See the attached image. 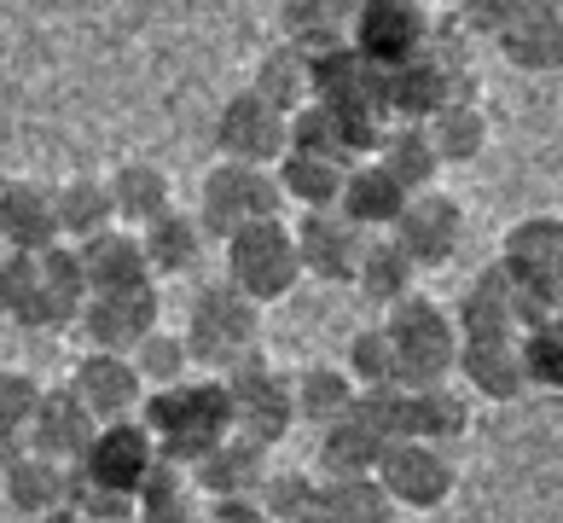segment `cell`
I'll return each instance as SVG.
<instances>
[{
    "mask_svg": "<svg viewBox=\"0 0 563 523\" xmlns=\"http://www.w3.org/2000/svg\"><path fill=\"white\" fill-rule=\"evenodd\" d=\"M499 53H506L517 70H563V7L517 0L511 24L499 35Z\"/></svg>",
    "mask_w": 563,
    "mask_h": 523,
    "instance_id": "19",
    "label": "cell"
},
{
    "mask_svg": "<svg viewBox=\"0 0 563 523\" xmlns=\"http://www.w3.org/2000/svg\"><path fill=\"white\" fill-rule=\"evenodd\" d=\"M343 163H325V157H302V152H285L279 157V198H297L302 204V216H314V209H338L343 198Z\"/></svg>",
    "mask_w": 563,
    "mask_h": 523,
    "instance_id": "35",
    "label": "cell"
},
{
    "mask_svg": "<svg viewBox=\"0 0 563 523\" xmlns=\"http://www.w3.org/2000/svg\"><path fill=\"white\" fill-rule=\"evenodd\" d=\"M349 379L354 390H395L401 384V372H395V349H389V331L384 326H366V331H354V344H349Z\"/></svg>",
    "mask_w": 563,
    "mask_h": 523,
    "instance_id": "41",
    "label": "cell"
},
{
    "mask_svg": "<svg viewBox=\"0 0 563 523\" xmlns=\"http://www.w3.org/2000/svg\"><path fill=\"white\" fill-rule=\"evenodd\" d=\"M0 244H7V257H41V250L58 244L53 186H41V181L0 186Z\"/></svg>",
    "mask_w": 563,
    "mask_h": 523,
    "instance_id": "17",
    "label": "cell"
},
{
    "mask_svg": "<svg viewBox=\"0 0 563 523\" xmlns=\"http://www.w3.org/2000/svg\"><path fill=\"white\" fill-rule=\"evenodd\" d=\"M93 436H99V418L76 402L70 384L41 390V407H35V425H30V454L58 459V466H76Z\"/></svg>",
    "mask_w": 563,
    "mask_h": 523,
    "instance_id": "16",
    "label": "cell"
},
{
    "mask_svg": "<svg viewBox=\"0 0 563 523\" xmlns=\"http://www.w3.org/2000/svg\"><path fill=\"white\" fill-rule=\"evenodd\" d=\"M389 239L412 257V268H448L459 257V244H465V209H459V198L448 193H412L407 209H401V221L389 227Z\"/></svg>",
    "mask_w": 563,
    "mask_h": 523,
    "instance_id": "12",
    "label": "cell"
},
{
    "mask_svg": "<svg viewBox=\"0 0 563 523\" xmlns=\"http://www.w3.org/2000/svg\"><path fill=\"white\" fill-rule=\"evenodd\" d=\"M372 483L395 500V512H401V506H407V512H435V506H448V500H453L459 466H453L448 448H430V443H412V436H401V443L384 448L378 471H372Z\"/></svg>",
    "mask_w": 563,
    "mask_h": 523,
    "instance_id": "9",
    "label": "cell"
},
{
    "mask_svg": "<svg viewBox=\"0 0 563 523\" xmlns=\"http://www.w3.org/2000/svg\"><path fill=\"white\" fill-rule=\"evenodd\" d=\"M53 216H58V239L70 244H88L99 233H111L117 209H111V186L93 181V175H70L53 186Z\"/></svg>",
    "mask_w": 563,
    "mask_h": 523,
    "instance_id": "27",
    "label": "cell"
},
{
    "mask_svg": "<svg viewBox=\"0 0 563 523\" xmlns=\"http://www.w3.org/2000/svg\"><path fill=\"white\" fill-rule=\"evenodd\" d=\"M88 308V280H81L76 244H53L41 257H7L0 262V314L30 331L76 326Z\"/></svg>",
    "mask_w": 563,
    "mask_h": 523,
    "instance_id": "1",
    "label": "cell"
},
{
    "mask_svg": "<svg viewBox=\"0 0 563 523\" xmlns=\"http://www.w3.org/2000/svg\"><path fill=\"white\" fill-rule=\"evenodd\" d=\"M157 314H163V297L157 285H140V291H106V297H88L81 308V331L99 355H134L145 338L157 331Z\"/></svg>",
    "mask_w": 563,
    "mask_h": 523,
    "instance_id": "13",
    "label": "cell"
},
{
    "mask_svg": "<svg viewBox=\"0 0 563 523\" xmlns=\"http://www.w3.org/2000/svg\"><path fill=\"white\" fill-rule=\"evenodd\" d=\"M384 448H389V436H378L361 413H349L331 431H320V466H325V477H372V471H378V459H384Z\"/></svg>",
    "mask_w": 563,
    "mask_h": 523,
    "instance_id": "32",
    "label": "cell"
},
{
    "mask_svg": "<svg viewBox=\"0 0 563 523\" xmlns=\"http://www.w3.org/2000/svg\"><path fill=\"white\" fill-rule=\"evenodd\" d=\"M290 384H297V418H302V425H314V431H331L338 418L354 413V402H361L354 379H349L343 367H331V361L302 367Z\"/></svg>",
    "mask_w": 563,
    "mask_h": 523,
    "instance_id": "28",
    "label": "cell"
},
{
    "mask_svg": "<svg viewBox=\"0 0 563 523\" xmlns=\"http://www.w3.org/2000/svg\"><path fill=\"white\" fill-rule=\"evenodd\" d=\"M511 12H517V0H471V7H459V24H465L471 35H506L511 24Z\"/></svg>",
    "mask_w": 563,
    "mask_h": 523,
    "instance_id": "43",
    "label": "cell"
},
{
    "mask_svg": "<svg viewBox=\"0 0 563 523\" xmlns=\"http://www.w3.org/2000/svg\"><path fill=\"white\" fill-rule=\"evenodd\" d=\"M517 349H523V379H529V384L563 390V314H552V320H534L523 338H517Z\"/></svg>",
    "mask_w": 563,
    "mask_h": 523,
    "instance_id": "42",
    "label": "cell"
},
{
    "mask_svg": "<svg viewBox=\"0 0 563 523\" xmlns=\"http://www.w3.org/2000/svg\"><path fill=\"white\" fill-rule=\"evenodd\" d=\"M471 431V395L453 384H430V390H407V425L401 436L430 448H448Z\"/></svg>",
    "mask_w": 563,
    "mask_h": 523,
    "instance_id": "24",
    "label": "cell"
},
{
    "mask_svg": "<svg viewBox=\"0 0 563 523\" xmlns=\"http://www.w3.org/2000/svg\"><path fill=\"white\" fill-rule=\"evenodd\" d=\"M297 280H302V257H297V233L285 221H256L227 239V285L244 291L256 308L290 297Z\"/></svg>",
    "mask_w": 563,
    "mask_h": 523,
    "instance_id": "5",
    "label": "cell"
},
{
    "mask_svg": "<svg viewBox=\"0 0 563 523\" xmlns=\"http://www.w3.org/2000/svg\"><path fill=\"white\" fill-rule=\"evenodd\" d=\"M203 244H210V233L198 227L192 209H163L152 227H140V250L152 274H192L203 262Z\"/></svg>",
    "mask_w": 563,
    "mask_h": 523,
    "instance_id": "26",
    "label": "cell"
},
{
    "mask_svg": "<svg viewBox=\"0 0 563 523\" xmlns=\"http://www.w3.org/2000/svg\"><path fill=\"white\" fill-rule=\"evenodd\" d=\"M227 402H233V431L256 448H274L297 425V384L285 379L279 367H267L262 355L244 361L239 372H227Z\"/></svg>",
    "mask_w": 563,
    "mask_h": 523,
    "instance_id": "8",
    "label": "cell"
},
{
    "mask_svg": "<svg viewBox=\"0 0 563 523\" xmlns=\"http://www.w3.org/2000/svg\"><path fill=\"white\" fill-rule=\"evenodd\" d=\"M70 390L76 402L88 407L99 425H122V418H134V407H145V384L129 355H99L88 349L70 372Z\"/></svg>",
    "mask_w": 563,
    "mask_h": 523,
    "instance_id": "15",
    "label": "cell"
},
{
    "mask_svg": "<svg viewBox=\"0 0 563 523\" xmlns=\"http://www.w3.org/2000/svg\"><path fill=\"white\" fill-rule=\"evenodd\" d=\"M372 163H378L401 193H430L435 175H442V157H435V145H430L424 129H389Z\"/></svg>",
    "mask_w": 563,
    "mask_h": 523,
    "instance_id": "34",
    "label": "cell"
},
{
    "mask_svg": "<svg viewBox=\"0 0 563 523\" xmlns=\"http://www.w3.org/2000/svg\"><path fill=\"white\" fill-rule=\"evenodd\" d=\"M290 152L325 157V163H343V170H354V163H349V145H343V122H338V111H325V105H302V111L290 117Z\"/></svg>",
    "mask_w": 563,
    "mask_h": 523,
    "instance_id": "40",
    "label": "cell"
},
{
    "mask_svg": "<svg viewBox=\"0 0 563 523\" xmlns=\"http://www.w3.org/2000/svg\"><path fill=\"white\" fill-rule=\"evenodd\" d=\"M430 41H435V24H430V7H419V0H366V7H354V41L349 47L378 76L424 58Z\"/></svg>",
    "mask_w": 563,
    "mask_h": 523,
    "instance_id": "7",
    "label": "cell"
},
{
    "mask_svg": "<svg viewBox=\"0 0 563 523\" xmlns=\"http://www.w3.org/2000/svg\"><path fill=\"white\" fill-rule=\"evenodd\" d=\"M186 355H192L198 367L210 372H239L244 361H256V338H262V308L244 297V291H233L227 280L216 285H198L192 308H186Z\"/></svg>",
    "mask_w": 563,
    "mask_h": 523,
    "instance_id": "3",
    "label": "cell"
},
{
    "mask_svg": "<svg viewBox=\"0 0 563 523\" xmlns=\"http://www.w3.org/2000/svg\"><path fill=\"white\" fill-rule=\"evenodd\" d=\"M210 523H274V517L262 512L256 494H244V500H216V506H210Z\"/></svg>",
    "mask_w": 563,
    "mask_h": 523,
    "instance_id": "44",
    "label": "cell"
},
{
    "mask_svg": "<svg viewBox=\"0 0 563 523\" xmlns=\"http://www.w3.org/2000/svg\"><path fill=\"white\" fill-rule=\"evenodd\" d=\"M134 372H140V384H145V395H157V390H175V384H186V367H192V355H186V338H175V331H152L134 355Z\"/></svg>",
    "mask_w": 563,
    "mask_h": 523,
    "instance_id": "38",
    "label": "cell"
},
{
    "mask_svg": "<svg viewBox=\"0 0 563 523\" xmlns=\"http://www.w3.org/2000/svg\"><path fill=\"white\" fill-rule=\"evenodd\" d=\"M267 471H274V466H267V448L244 443V436L233 431L221 448L203 454L186 477H192V489H198V494H210V500H244V494H256V489H262V477H267Z\"/></svg>",
    "mask_w": 563,
    "mask_h": 523,
    "instance_id": "20",
    "label": "cell"
},
{
    "mask_svg": "<svg viewBox=\"0 0 563 523\" xmlns=\"http://www.w3.org/2000/svg\"><path fill=\"white\" fill-rule=\"evenodd\" d=\"M424 134H430V145H435V157L442 163H476L488 152V111L476 99H453L448 111H435L430 122H424Z\"/></svg>",
    "mask_w": 563,
    "mask_h": 523,
    "instance_id": "33",
    "label": "cell"
},
{
    "mask_svg": "<svg viewBox=\"0 0 563 523\" xmlns=\"http://www.w3.org/2000/svg\"><path fill=\"white\" fill-rule=\"evenodd\" d=\"M297 257H302V274H314V280H331V285H354V274H361V257H366V244L372 233H361L343 209H314V216H302L297 227Z\"/></svg>",
    "mask_w": 563,
    "mask_h": 523,
    "instance_id": "14",
    "label": "cell"
},
{
    "mask_svg": "<svg viewBox=\"0 0 563 523\" xmlns=\"http://www.w3.org/2000/svg\"><path fill=\"white\" fill-rule=\"evenodd\" d=\"M35 407H41V384L18 367H0V471H7L18 454H30Z\"/></svg>",
    "mask_w": 563,
    "mask_h": 523,
    "instance_id": "37",
    "label": "cell"
},
{
    "mask_svg": "<svg viewBox=\"0 0 563 523\" xmlns=\"http://www.w3.org/2000/svg\"><path fill=\"white\" fill-rule=\"evenodd\" d=\"M134 517L140 523H198L192 477H186L180 466H169V459H157L152 477H145L140 494H134Z\"/></svg>",
    "mask_w": 563,
    "mask_h": 523,
    "instance_id": "36",
    "label": "cell"
},
{
    "mask_svg": "<svg viewBox=\"0 0 563 523\" xmlns=\"http://www.w3.org/2000/svg\"><path fill=\"white\" fill-rule=\"evenodd\" d=\"M157 466V448H152V431L140 418H122V425H99V436L88 443V454L76 459V477L93 489H111V494H140V483L152 477Z\"/></svg>",
    "mask_w": 563,
    "mask_h": 523,
    "instance_id": "11",
    "label": "cell"
},
{
    "mask_svg": "<svg viewBox=\"0 0 563 523\" xmlns=\"http://www.w3.org/2000/svg\"><path fill=\"white\" fill-rule=\"evenodd\" d=\"M35 523H88L81 512H70V506H58V512H47V517H35Z\"/></svg>",
    "mask_w": 563,
    "mask_h": 523,
    "instance_id": "45",
    "label": "cell"
},
{
    "mask_svg": "<svg viewBox=\"0 0 563 523\" xmlns=\"http://www.w3.org/2000/svg\"><path fill=\"white\" fill-rule=\"evenodd\" d=\"M256 500H262V512L274 523H308V517H314V500H320V477H308V471H267Z\"/></svg>",
    "mask_w": 563,
    "mask_h": 523,
    "instance_id": "39",
    "label": "cell"
},
{
    "mask_svg": "<svg viewBox=\"0 0 563 523\" xmlns=\"http://www.w3.org/2000/svg\"><path fill=\"white\" fill-rule=\"evenodd\" d=\"M354 285H361L366 303L401 308L407 297H419V268H412V257H407L395 239H372L366 257H361V274H354Z\"/></svg>",
    "mask_w": 563,
    "mask_h": 523,
    "instance_id": "29",
    "label": "cell"
},
{
    "mask_svg": "<svg viewBox=\"0 0 563 523\" xmlns=\"http://www.w3.org/2000/svg\"><path fill=\"white\" fill-rule=\"evenodd\" d=\"M308 523H395V500L372 477H320V500Z\"/></svg>",
    "mask_w": 563,
    "mask_h": 523,
    "instance_id": "30",
    "label": "cell"
},
{
    "mask_svg": "<svg viewBox=\"0 0 563 523\" xmlns=\"http://www.w3.org/2000/svg\"><path fill=\"white\" fill-rule=\"evenodd\" d=\"M250 94L267 99V105H274V111H285V117H297L302 105H314V70H308V53H297L290 41H285V47H274V53H262Z\"/></svg>",
    "mask_w": 563,
    "mask_h": 523,
    "instance_id": "31",
    "label": "cell"
},
{
    "mask_svg": "<svg viewBox=\"0 0 563 523\" xmlns=\"http://www.w3.org/2000/svg\"><path fill=\"white\" fill-rule=\"evenodd\" d=\"M459 379H465L476 395H488V402H511V395H523V349L517 338H465L459 344Z\"/></svg>",
    "mask_w": 563,
    "mask_h": 523,
    "instance_id": "22",
    "label": "cell"
},
{
    "mask_svg": "<svg viewBox=\"0 0 563 523\" xmlns=\"http://www.w3.org/2000/svg\"><path fill=\"white\" fill-rule=\"evenodd\" d=\"M407 198L412 193H401L378 163H354V170L343 175V198H338V209L361 227V233H389L395 221H401V209H407Z\"/></svg>",
    "mask_w": 563,
    "mask_h": 523,
    "instance_id": "23",
    "label": "cell"
},
{
    "mask_svg": "<svg viewBox=\"0 0 563 523\" xmlns=\"http://www.w3.org/2000/svg\"><path fill=\"white\" fill-rule=\"evenodd\" d=\"M111 186V209L117 221L129 227H152L163 209H175V186H169V170H157L152 157H129L122 170L106 181Z\"/></svg>",
    "mask_w": 563,
    "mask_h": 523,
    "instance_id": "25",
    "label": "cell"
},
{
    "mask_svg": "<svg viewBox=\"0 0 563 523\" xmlns=\"http://www.w3.org/2000/svg\"><path fill=\"white\" fill-rule=\"evenodd\" d=\"M76 262H81V280H88V297L152 285V262H145V250H140V233H122V227L76 244Z\"/></svg>",
    "mask_w": 563,
    "mask_h": 523,
    "instance_id": "18",
    "label": "cell"
},
{
    "mask_svg": "<svg viewBox=\"0 0 563 523\" xmlns=\"http://www.w3.org/2000/svg\"><path fill=\"white\" fill-rule=\"evenodd\" d=\"M216 145H221V163H244V170H279V157L290 152V117L274 111L267 99L256 94H233L216 117Z\"/></svg>",
    "mask_w": 563,
    "mask_h": 523,
    "instance_id": "10",
    "label": "cell"
},
{
    "mask_svg": "<svg viewBox=\"0 0 563 523\" xmlns=\"http://www.w3.org/2000/svg\"><path fill=\"white\" fill-rule=\"evenodd\" d=\"M389 349H395V372H401V390H430L448 384L459 372V320L453 308H442L435 297H407L401 308H389Z\"/></svg>",
    "mask_w": 563,
    "mask_h": 523,
    "instance_id": "4",
    "label": "cell"
},
{
    "mask_svg": "<svg viewBox=\"0 0 563 523\" xmlns=\"http://www.w3.org/2000/svg\"><path fill=\"white\" fill-rule=\"evenodd\" d=\"M279 209H285V198H279V181H274V170H244V163H216L210 175H203V186H198V227L210 239H233V233H244V227H256V221H279Z\"/></svg>",
    "mask_w": 563,
    "mask_h": 523,
    "instance_id": "6",
    "label": "cell"
},
{
    "mask_svg": "<svg viewBox=\"0 0 563 523\" xmlns=\"http://www.w3.org/2000/svg\"><path fill=\"white\" fill-rule=\"evenodd\" d=\"M70 483H76V466H58V459H41V454H18L12 466L0 471L7 506L30 523L58 512V506H70Z\"/></svg>",
    "mask_w": 563,
    "mask_h": 523,
    "instance_id": "21",
    "label": "cell"
},
{
    "mask_svg": "<svg viewBox=\"0 0 563 523\" xmlns=\"http://www.w3.org/2000/svg\"><path fill=\"white\" fill-rule=\"evenodd\" d=\"M145 431H152V448L157 459L192 471L210 448H221L233 436V402H227V384L221 379H186L175 390H157L145 395Z\"/></svg>",
    "mask_w": 563,
    "mask_h": 523,
    "instance_id": "2",
    "label": "cell"
}]
</instances>
